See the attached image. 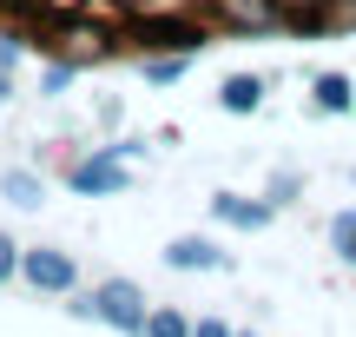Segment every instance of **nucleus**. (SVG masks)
<instances>
[{
    "label": "nucleus",
    "mask_w": 356,
    "mask_h": 337,
    "mask_svg": "<svg viewBox=\"0 0 356 337\" xmlns=\"http://www.w3.org/2000/svg\"><path fill=\"white\" fill-rule=\"evenodd\" d=\"M20 272H26V285H40V291H66L73 285V258H66V251H26L20 258Z\"/></svg>",
    "instance_id": "20e7f679"
},
{
    "label": "nucleus",
    "mask_w": 356,
    "mask_h": 337,
    "mask_svg": "<svg viewBox=\"0 0 356 337\" xmlns=\"http://www.w3.org/2000/svg\"><path fill=\"white\" fill-rule=\"evenodd\" d=\"M7 93H13V86H7V73H0V106H7Z\"/></svg>",
    "instance_id": "2eb2a0df"
},
{
    "label": "nucleus",
    "mask_w": 356,
    "mask_h": 337,
    "mask_svg": "<svg viewBox=\"0 0 356 337\" xmlns=\"http://www.w3.org/2000/svg\"><path fill=\"white\" fill-rule=\"evenodd\" d=\"M13 265H20V251H13V238H0V278H7Z\"/></svg>",
    "instance_id": "ddd939ff"
},
{
    "label": "nucleus",
    "mask_w": 356,
    "mask_h": 337,
    "mask_svg": "<svg viewBox=\"0 0 356 337\" xmlns=\"http://www.w3.org/2000/svg\"><path fill=\"white\" fill-rule=\"evenodd\" d=\"M218 219H231V225H264V219H270V205H251V198L218 192Z\"/></svg>",
    "instance_id": "1a4fd4ad"
},
{
    "label": "nucleus",
    "mask_w": 356,
    "mask_h": 337,
    "mask_svg": "<svg viewBox=\"0 0 356 337\" xmlns=\"http://www.w3.org/2000/svg\"><path fill=\"white\" fill-rule=\"evenodd\" d=\"M139 40H145V47H172V53H198L204 47V26L185 20V13H152V20H139Z\"/></svg>",
    "instance_id": "7ed1b4c3"
},
{
    "label": "nucleus",
    "mask_w": 356,
    "mask_h": 337,
    "mask_svg": "<svg viewBox=\"0 0 356 337\" xmlns=\"http://www.w3.org/2000/svg\"><path fill=\"white\" fill-rule=\"evenodd\" d=\"M165 265H172V272H218L225 251H218L211 238H178V245L165 251Z\"/></svg>",
    "instance_id": "39448f33"
},
{
    "label": "nucleus",
    "mask_w": 356,
    "mask_h": 337,
    "mask_svg": "<svg viewBox=\"0 0 356 337\" xmlns=\"http://www.w3.org/2000/svg\"><path fill=\"white\" fill-rule=\"evenodd\" d=\"M330 7H337V0H277V20H291V26H323V20H330Z\"/></svg>",
    "instance_id": "423d86ee"
},
{
    "label": "nucleus",
    "mask_w": 356,
    "mask_h": 337,
    "mask_svg": "<svg viewBox=\"0 0 356 337\" xmlns=\"http://www.w3.org/2000/svg\"><path fill=\"white\" fill-rule=\"evenodd\" d=\"M139 152V146H106V152H92L86 166H73V192H126V159Z\"/></svg>",
    "instance_id": "f03ea898"
},
{
    "label": "nucleus",
    "mask_w": 356,
    "mask_h": 337,
    "mask_svg": "<svg viewBox=\"0 0 356 337\" xmlns=\"http://www.w3.org/2000/svg\"><path fill=\"white\" fill-rule=\"evenodd\" d=\"M92 318H106V324H119V331H139L145 337V291L139 285H126V278H106L99 291H92Z\"/></svg>",
    "instance_id": "f257e3e1"
},
{
    "label": "nucleus",
    "mask_w": 356,
    "mask_h": 337,
    "mask_svg": "<svg viewBox=\"0 0 356 337\" xmlns=\"http://www.w3.org/2000/svg\"><path fill=\"white\" fill-rule=\"evenodd\" d=\"M257 100H264V86H257L251 73L225 79V113H257Z\"/></svg>",
    "instance_id": "0eeeda50"
},
{
    "label": "nucleus",
    "mask_w": 356,
    "mask_h": 337,
    "mask_svg": "<svg viewBox=\"0 0 356 337\" xmlns=\"http://www.w3.org/2000/svg\"><path fill=\"white\" fill-rule=\"evenodd\" d=\"M317 106H323V113H343V106H350V79L343 73H323L317 79Z\"/></svg>",
    "instance_id": "9b49d317"
},
{
    "label": "nucleus",
    "mask_w": 356,
    "mask_h": 337,
    "mask_svg": "<svg viewBox=\"0 0 356 337\" xmlns=\"http://www.w3.org/2000/svg\"><path fill=\"white\" fill-rule=\"evenodd\" d=\"M191 337H231V331H225V324H218V318H204V324H198V331H191Z\"/></svg>",
    "instance_id": "4468645a"
},
{
    "label": "nucleus",
    "mask_w": 356,
    "mask_h": 337,
    "mask_svg": "<svg viewBox=\"0 0 356 337\" xmlns=\"http://www.w3.org/2000/svg\"><path fill=\"white\" fill-rule=\"evenodd\" d=\"M145 337H191V324L178 311H152V318H145Z\"/></svg>",
    "instance_id": "f8f14e48"
},
{
    "label": "nucleus",
    "mask_w": 356,
    "mask_h": 337,
    "mask_svg": "<svg viewBox=\"0 0 356 337\" xmlns=\"http://www.w3.org/2000/svg\"><path fill=\"white\" fill-rule=\"evenodd\" d=\"M0 192H7L13 205H40V198H47V185H40L33 172H7V179H0Z\"/></svg>",
    "instance_id": "9d476101"
},
{
    "label": "nucleus",
    "mask_w": 356,
    "mask_h": 337,
    "mask_svg": "<svg viewBox=\"0 0 356 337\" xmlns=\"http://www.w3.org/2000/svg\"><path fill=\"white\" fill-rule=\"evenodd\" d=\"M218 7H225L231 20H244V26H270L277 20V0H218Z\"/></svg>",
    "instance_id": "6e6552de"
}]
</instances>
